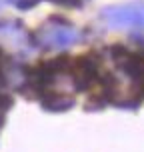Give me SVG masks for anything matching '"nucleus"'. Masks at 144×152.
I'll use <instances>...</instances> for the list:
<instances>
[{
    "mask_svg": "<svg viewBox=\"0 0 144 152\" xmlns=\"http://www.w3.org/2000/svg\"><path fill=\"white\" fill-rule=\"evenodd\" d=\"M2 64H4V54H2V50H0V68H2Z\"/></svg>",
    "mask_w": 144,
    "mask_h": 152,
    "instance_id": "obj_6",
    "label": "nucleus"
},
{
    "mask_svg": "<svg viewBox=\"0 0 144 152\" xmlns=\"http://www.w3.org/2000/svg\"><path fill=\"white\" fill-rule=\"evenodd\" d=\"M42 106L52 112H62V110H68L74 106V100L70 96H60V94L50 92V96H42Z\"/></svg>",
    "mask_w": 144,
    "mask_h": 152,
    "instance_id": "obj_4",
    "label": "nucleus"
},
{
    "mask_svg": "<svg viewBox=\"0 0 144 152\" xmlns=\"http://www.w3.org/2000/svg\"><path fill=\"white\" fill-rule=\"evenodd\" d=\"M78 30L70 22H66L64 18L56 16L50 18L48 22L36 32V44H40L46 50H52V48H68L74 42H78Z\"/></svg>",
    "mask_w": 144,
    "mask_h": 152,
    "instance_id": "obj_1",
    "label": "nucleus"
},
{
    "mask_svg": "<svg viewBox=\"0 0 144 152\" xmlns=\"http://www.w3.org/2000/svg\"><path fill=\"white\" fill-rule=\"evenodd\" d=\"M50 2H56V4H62V6H78L80 0H50Z\"/></svg>",
    "mask_w": 144,
    "mask_h": 152,
    "instance_id": "obj_5",
    "label": "nucleus"
},
{
    "mask_svg": "<svg viewBox=\"0 0 144 152\" xmlns=\"http://www.w3.org/2000/svg\"><path fill=\"white\" fill-rule=\"evenodd\" d=\"M100 18L112 28H144V2L108 6L100 12Z\"/></svg>",
    "mask_w": 144,
    "mask_h": 152,
    "instance_id": "obj_2",
    "label": "nucleus"
},
{
    "mask_svg": "<svg viewBox=\"0 0 144 152\" xmlns=\"http://www.w3.org/2000/svg\"><path fill=\"white\" fill-rule=\"evenodd\" d=\"M28 78H30V72L20 66V64H10L4 68V82L12 88H22L28 84Z\"/></svg>",
    "mask_w": 144,
    "mask_h": 152,
    "instance_id": "obj_3",
    "label": "nucleus"
}]
</instances>
